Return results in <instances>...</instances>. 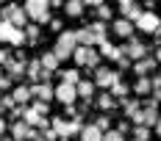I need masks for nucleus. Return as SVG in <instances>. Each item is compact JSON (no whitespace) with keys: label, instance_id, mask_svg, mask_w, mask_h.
Segmentation results:
<instances>
[{"label":"nucleus","instance_id":"nucleus-1","mask_svg":"<svg viewBox=\"0 0 161 141\" xmlns=\"http://www.w3.org/2000/svg\"><path fill=\"white\" fill-rule=\"evenodd\" d=\"M75 47H78V36H75V31H61V33H58V39H56L53 53H56L58 61H67V58H72Z\"/></svg>","mask_w":161,"mask_h":141},{"label":"nucleus","instance_id":"nucleus-2","mask_svg":"<svg viewBox=\"0 0 161 141\" xmlns=\"http://www.w3.org/2000/svg\"><path fill=\"white\" fill-rule=\"evenodd\" d=\"M25 6V14H28V19H33L36 25H47L50 22V3L47 0H22Z\"/></svg>","mask_w":161,"mask_h":141},{"label":"nucleus","instance_id":"nucleus-3","mask_svg":"<svg viewBox=\"0 0 161 141\" xmlns=\"http://www.w3.org/2000/svg\"><path fill=\"white\" fill-rule=\"evenodd\" d=\"M72 58H75L78 66L97 69V64H100V53H97L92 44H78V47H75V53H72Z\"/></svg>","mask_w":161,"mask_h":141},{"label":"nucleus","instance_id":"nucleus-4","mask_svg":"<svg viewBox=\"0 0 161 141\" xmlns=\"http://www.w3.org/2000/svg\"><path fill=\"white\" fill-rule=\"evenodd\" d=\"M0 42H8V44H14V47H22L25 44V31L17 28V25H11L8 19H0Z\"/></svg>","mask_w":161,"mask_h":141},{"label":"nucleus","instance_id":"nucleus-5","mask_svg":"<svg viewBox=\"0 0 161 141\" xmlns=\"http://www.w3.org/2000/svg\"><path fill=\"white\" fill-rule=\"evenodd\" d=\"M0 19H8L11 25H17V28H25V25H28V14H25V8H22V6H17L14 0H8V3L3 6Z\"/></svg>","mask_w":161,"mask_h":141},{"label":"nucleus","instance_id":"nucleus-6","mask_svg":"<svg viewBox=\"0 0 161 141\" xmlns=\"http://www.w3.org/2000/svg\"><path fill=\"white\" fill-rule=\"evenodd\" d=\"M136 28L142 33H153V36H161V19L158 14H153V11H142V17L133 22Z\"/></svg>","mask_w":161,"mask_h":141},{"label":"nucleus","instance_id":"nucleus-7","mask_svg":"<svg viewBox=\"0 0 161 141\" xmlns=\"http://www.w3.org/2000/svg\"><path fill=\"white\" fill-rule=\"evenodd\" d=\"M80 119H72V122H67V119H53V130L58 133V138H69V136H78L80 133Z\"/></svg>","mask_w":161,"mask_h":141},{"label":"nucleus","instance_id":"nucleus-8","mask_svg":"<svg viewBox=\"0 0 161 141\" xmlns=\"http://www.w3.org/2000/svg\"><path fill=\"white\" fill-rule=\"evenodd\" d=\"M119 75H122V72H114V69H106V66H97V69H95V86H100V89L108 91L114 83L119 80Z\"/></svg>","mask_w":161,"mask_h":141},{"label":"nucleus","instance_id":"nucleus-9","mask_svg":"<svg viewBox=\"0 0 161 141\" xmlns=\"http://www.w3.org/2000/svg\"><path fill=\"white\" fill-rule=\"evenodd\" d=\"M122 53L128 55L130 61H139V58H147L150 55V47L145 42H139V39H128V44L122 47Z\"/></svg>","mask_w":161,"mask_h":141},{"label":"nucleus","instance_id":"nucleus-10","mask_svg":"<svg viewBox=\"0 0 161 141\" xmlns=\"http://www.w3.org/2000/svg\"><path fill=\"white\" fill-rule=\"evenodd\" d=\"M53 91H56V100L64 102V105H75V100H78V89L69 86V83H58Z\"/></svg>","mask_w":161,"mask_h":141},{"label":"nucleus","instance_id":"nucleus-11","mask_svg":"<svg viewBox=\"0 0 161 141\" xmlns=\"http://www.w3.org/2000/svg\"><path fill=\"white\" fill-rule=\"evenodd\" d=\"M133 28H136V25H133L130 19H125V17L111 22V33H114V36H119V39H133Z\"/></svg>","mask_w":161,"mask_h":141},{"label":"nucleus","instance_id":"nucleus-12","mask_svg":"<svg viewBox=\"0 0 161 141\" xmlns=\"http://www.w3.org/2000/svg\"><path fill=\"white\" fill-rule=\"evenodd\" d=\"M22 122L25 125H31V127H39V130H45L47 127V116H42L39 111H33L25 105V111H22Z\"/></svg>","mask_w":161,"mask_h":141},{"label":"nucleus","instance_id":"nucleus-13","mask_svg":"<svg viewBox=\"0 0 161 141\" xmlns=\"http://www.w3.org/2000/svg\"><path fill=\"white\" fill-rule=\"evenodd\" d=\"M3 66H6V72H8V78H11V80H22L28 61H19V58H8V61L3 64Z\"/></svg>","mask_w":161,"mask_h":141},{"label":"nucleus","instance_id":"nucleus-14","mask_svg":"<svg viewBox=\"0 0 161 141\" xmlns=\"http://www.w3.org/2000/svg\"><path fill=\"white\" fill-rule=\"evenodd\" d=\"M31 94L36 97V100H42V102L56 100V91H53V86H50V83H33V86H31Z\"/></svg>","mask_w":161,"mask_h":141},{"label":"nucleus","instance_id":"nucleus-15","mask_svg":"<svg viewBox=\"0 0 161 141\" xmlns=\"http://www.w3.org/2000/svg\"><path fill=\"white\" fill-rule=\"evenodd\" d=\"M158 64H156V58L153 55H147V58H139V61H133V72L139 75V78H147L153 69H156Z\"/></svg>","mask_w":161,"mask_h":141},{"label":"nucleus","instance_id":"nucleus-16","mask_svg":"<svg viewBox=\"0 0 161 141\" xmlns=\"http://www.w3.org/2000/svg\"><path fill=\"white\" fill-rule=\"evenodd\" d=\"M97 53H100V55H103V58H108V61H119V58H122V55H125V53H122V47H117V44H111V42H108V39H106V42H103V44H100V50H97Z\"/></svg>","mask_w":161,"mask_h":141},{"label":"nucleus","instance_id":"nucleus-17","mask_svg":"<svg viewBox=\"0 0 161 141\" xmlns=\"http://www.w3.org/2000/svg\"><path fill=\"white\" fill-rule=\"evenodd\" d=\"M39 64H42V69H45V72H58V58H56V53H53V50H45V53H42V58H39Z\"/></svg>","mask_w":161,"mask_h":141},{"label":"nucleus","instance_id":"nucleus-18","mask_svg":"<svg viewBox=\"0 0 161 141\" xmlns=\"http://www.w3.org/2000/svg\"><path fill=\"white\" fill-rule=\"evenodd\" d=\"M89 31H92V36H95V44H103V42H106V33H108V25H106L103 19H97V22L89 25Z\"/></svg>","mask_w":161,"mask_h":141},{"label":"nucleus","instance_id":"nucleus-19","mask_svg":"<svg viewBox=\"0 0 161 141\" xmlns=\"http://www.w3.org/2000/svg\"><path fill=\"white\" fill-rule=\"evenodd\" d=\"M78 136H80V141H103V130H97L95 125H83Z\"/></svg>","mask_w":161,"mask_h":141},{"label":"nucleus","instance_id":"nucleus-20","mask_svg":"<svg viewBox=\"0 0 161 141\" xmlns=\"http://www.w3.org/2000/svg\"><path fill=\"white\" fill-rule=\"evenodd\" d=\"M28 130H31V125H25L22 119H17L14 125H11V138L14 141H28Z\"/></svg>","mask_w":161,"mask_h":141},{"label":"nucleus","instance_id":"nucleus-21","mask_svg":"<svg viewBox=\"0 0 161 141\" xmlns=\"http://www.w3.org/2000/svg\"><path fill=\"white\" fill-rule=\"evenodd\" d=\"M25 75H28V80H31V83H42V64H39V58H36V61H28Z\"/></svg>","mask_w":161,"mask_h":141},{"label":"nucleus","instance_id":"nucleus-22","mask_svg":"<svg viewBox=\"0 0 161 141\" xmlns=\"http://www.w3.org/2000/svg\"><path fill=\"white\" fill-rule=\"evenodd\" d=\"M75 89H78V97H83L86 102H92V100H95V89H97L95 83H89V80H80Z\"/></svg>","mask_w":161,"mask_h":141},{"label":"nucleus","instance_id":"nucleus-23","mask_svg":"<svg viewBox=\"0 0 161 141\" xmlns=\"http://www.w3.org/2000/svg\"><path fill=\"white\" fill-rule=\"evenodd\" d=\"M11 97H14L17 105H28V100L33 97V94H31V86H17L14 91H11Z\"/></svg>","mask_w":161,"mask_h":141},{"label":"nucleus","instance_id":"nucleus-24","mask_svg":"<svg viewBox=\"0 0 161 141\" xmlns=\"http://www.w3.org/2000/svg\"><path fill=\"white\" fill-rule=\"evenodd\" d=\"M22 31H25V42L36 44V42H39V36H42V25H36V22H28Z\"/></svg>","mask_w":161,"mask_h":141},{"label":"nucleus","instance_id":"nucleus-25","mask_svg":"<svg viewBox=\"0 0 161 141\" xmlns=\"http://www.w3.org/2000/svg\"><path fill=\"white\" fill-rule=\"evenodd\" d=\"M83 0H64V11H67V17H80L83 14Z\"/></svg>","mask_w":161,"mask_h":141},{"label":"nucleus","instance_id":"nucleus-26","mask_svg":"<svg viewBox=\"0 0 161 141\" xmlns=\"http://www.w3.org/2000/svg\"><path fill=\"white\" fill-rule=\"evenodd\" d=\"M58 78H61V83L78 86V83H80V72H78V69H58Z\"/></svg>","mask_w":161,"mask_h":141},{"label":"nucleus","instance_id":"nucleus-27","mask_svg":"<svg viewBox=\"0 0 161 141\" xmlns=\"http://www.w3.org/2000/svg\"><path fill=\"white\" fill-rule=\"evenodd\" d=\"M108 91H111V97H114V100H125V97L130 94V86H125L122 80H117V83H114Z\"/></svg>","mask_w":161,"mask_h":141},{"label":"nucleus","instance_id":"nucleus-28","mask_svg":"<svg viewBox=\"0 0 161 141\" xmlns=\"http://www.w3.org/2000/svg\"><path fill=\"white\" fill-rule=\"evenodd\" d=\"M114 105H117V100L111 97V91H106V94L97 97V108L100 111H114Z\"/></svg>","mask_w":161,"mask_h":141},{"label":"nucleus","instance_id":"nucleus-29","mask_svg":"<svg viewBox=\"0 0 161 141\" xmlns=\"http://www.w3.org/2000/svg\"><path fill=\"white\" fill-rule=\"evenodd\" d=\"M122 17H125V19H130V22H136V19L142 17V8H139L136 3H130V6H122Z\"/></svg>","mask_w":161,"mask_h":141},{"label":"nucleus","instance_id":"nucleus-30","mask_svg":"<svg viewBox=\"0 0 161 141\" xmlns=\"http://www.w3.org/2000/svg\"><path fill=\"white\" fill-rule=\"evenodd\" d=\"M130 91H133V94H150V91H153V86H150V78H139V80H136V86H133Z\"/></svg>","mask_w":161,"mask_h":141},{"label":"nucleus","instance_id":"nucleus-31","mask_svg":"<svg viewBox=\"0 0 161 141\" xmlns=\"http://www.w3.org/2000/svg\"><path fill=\"white\" fill-rule=\"evenodd\" d=\"M75 36H78V44H92V47H95V36H92V31H89V28L75 31Z\"/></svg>","mask_w":161,"mask_h":141},{"label":"nucleus","instance_id":"nucleus-32","mask_svg":"<svg viewBox=\"0 0 161 141\" xmlns=\"http://www.w3.org/2000/svg\"><path fill=\"white\" fill-rule=\"evenodd\" d=\"M119 102H122V108H125V116H130V113H136V111L142 108V102H139V100H130V97L119 100Z\"/></svg>","mask_w":161,"mask_h":141},{"label":"nucleus","instance_id":"nucleus-33","mask_svg":"<svg viewBox=\"0 0 161 141\" xmlns=\"http://www.w3.org/2000/svg\"><path fill=\"white\" fill-rule=\"evenodd\" d=\"M133 138L150 141V127H145V125H133Z\"/></svg>","mask_w":161,"mask_h":141},{"label":"nucleus","instance_id":"nucleus-34","mask_svg":"<svg viewBox=\"0 0 161 141\" xmlns=\"http://www.w3.org/2000/svg\"><path fill=\"white\" fill-rule=\"evenodd\" d=\"M103 141H125V136H122L119 130H111V127H108V130L103 133Z\"/></svg>","mask_w":161,"mask_h":141},{"label":"nucleus","instance_id":"nucleus-35","mask_svg":"<svg viewBox=\"0 0 161 141\" xmlns=\"http://www.w3.org/2000/svg\"><path fill=\"white\" fill-rule=\"evenodd\" d=\"M14 105H17V102H14V97H11V94H6V97H0V113H3V111H11Z\"/></svg>","mask_w":161,"mask_h":141},{"label":"nucleus","instance_id":"nucleus-36","mask_svg":"<svg viewBox=\"0 0 161 141\" xmlns=\"http://www.w3.org/2000/svg\"><path fill=\"white\" fill-rule=\"evenodd\" d=\"M92 125H95L97 130H103V133H106V130L111 127V119H108V116H97V119H95V122H92Z\"/></svg>","mask_w":161,"mask_h":141},{"label":"nucleus","instance_id":"nucleus-37","mask_svg":"<svg viewBox=\"0 0 161 141\" xmlns=\"http://www.w3.org/2000/svg\"><path fill=\"white\" fill-rule=\"evenodd\" d=\"M97 17H100L103 22H106V19H111V6H106V3H103V6H97Z\"/></svg>","mask_w":161,"mask_h":141},{"label":"nucleus","instance_id":"nucleus-38","mask_svg":"<svg viewBox=\"0 0 161 141\" xmlns=\"http://www.w3.org/2000/svg\"><path fill=\"white\" fill-rule=\"evenodd\" d=\"M31 108H33V111H39L42 116H47V111H50V102H42V100H36V102H33Z\"/></svg>","mask_w":161,"mask_h":141},{"label":"nucleus","instance_id":"nucleus-39","mask_svg":"<svg viewBox=\"0 0 161 141\" xmlns=\"http://www.w3.org/2000/svg\"><path fill=\"white\" fill-rule=\"evenodd\" d=\"M56 138H58V133H56V130H47V127L42 130V141H56Z\"/></svg>","mask_w":161,"mask_h":141},{"label":"nucleus","instance_id":"nucleus-40","mask_svg":"<svg viewBox=\"0 0 161 141\" xmlns=\"http://www.w3.org/2000/svg\"><path fill=\"white\" fill-rule=\"evenodd\" d=\"M6 89H11V78L8 75H0V91H6Z\"/></svg>","mask_w":161,"mask_h":141},{"label":"nucleus","instance_id":"nucleus-41","mask_svg":"<svg viewBox=\"0 0 161 141\" xmlns=\"http://www.w3.org/2000/svg\"><path fill=\"white\" fill-rule=\"evenodd\" d=\"M117 64H119V72H122V69H130V58H128V55H122Z\"/></svg>","mask_w":161,"mask_h":141},{"label":"nucleus","instance_id":"nucleus-42","mask_svg":"<svg viewBox=\"0 0 161 141\" xmlns=\"http://www.w3.org/2000/svg\"><path fill=\"white\" fill-rule=\"evenodd\" d=\"M47 25H50V31H56V33H61V19H50Z\"/></svg>","mask_w":161,"mask_h":141},{"label":"nucleus","instance_id":"nucleus-43","mask_svg":"<svg viewBox=\"0 0 161 141\" xmlns=\"http://www.w3.org/2000/svg\"><path fill=\"white\" fill-rule=\"evenodd\" d=\"M150 100H153V102L158 105V102H161V89H153V97H150Z\"/></svg>","mask_w":161,"mask_h":141},{"label":"nucleus","instance_id":"nucleus-44","mask_svg":"<svg viewBox=\"0 0 161 141\" xmlns=\"http://www.w3.org/2000/svg\"><path fill=\"white\" fill-rule=\"evenodd\" d=\"M50 8H64V0H47Z\"/></svg>","mask_w":161,"mask_h":141},{"label":"nucleus","instance_id":"nucleus-45","mask_svg":"<svg viewBox=\"0 0 161 141\" xmlns=\"http://www.w3.org/2000/svg\"><path fill=\"white\" fill-rule=\"evenodd\" d=\"M8 58H11V55H8V50H0V66L8 61Z\"/></svg>","mask_w":161,"mask_h":141},{"label":"nucleus","instance_id":"nucleus-46","mask_svg":"<svg viewBox=\"0 0 161 141\" xmlns=\"http://www.w3.org/2000/svg\"><path fill=\"white\" fill-rule=\"evenodd\" d=\"M117 130H119V133L125 136V133H128V130H130V125H128V122H119V127H117Z\"/></svg>","mask_w":161,"mask_h":141},{"label":"nucleus","instance_id":"nucleus-47","mask_svg":"<svg viewBox=\"0 0 161 141\" xmlns=\"http://www.w3.org/2000/svg\"><path fill=\"white\" fill-rule=\"evenodd\" d=\"M83 3H86V6H95V8H97V6H103L106 0H83Z\"/></svg>","mask_w":161,"mask_h":141},{"label":"nucleus","instance_id":"nucleus-48","mask_svg":"<svg viewBox=\"0 0 161 141\" xmlns=\"http://www.w3.org/2000/svg\"><path fill=\"white\" fill-rule=\"evenodd\" d=\"M153 58H156V64H161V47H156V53H153Z\"/></svg>","mask_w":161,"mask_h":141},{"label":"nucleus","instance_id":"nucleus-49","mask_svg":"<svg viewBox=\"0 0 161 141\" xmlns=\"http://www.w3.org/2000/svg\"><path fill=\"white\" fill-rule=\"evenodd\" d=\"M3 133H6V119L0 116V136H3Z\"/></svg>","mask_w":161,"mask_h":141},{"label":"nucleus","instance_id":"nucleus-50","mask_svg":"<svg viewBox=\"0 0 161 141\" xmlns=\"http://www.w3.org/2000/svg\"><path fill=\"white\" fill-rule=\"evenodd\" d=\"M156 133L161 136V116H158V122H156Z\"/></svg>","mask_w":161,"mask_h":141},{"label":"nucleus","instance_id":"nucleus-51","mask_svg":"<svg viewBox=\"0 0 161 141\" xmlns=\"http://www.w3.org/2000/svg\"><path fill=\"white\" fill-rule=\"evenodd\" d=\"M130 3H136V0H119V6H130Z\"/></svg>","mask_w":161,"mask_h":141},{"label":"nucleus","instance_id":"nucleus-52","mask_svg":"<svg viewBox=\"0 0 161 141\" xmlns=\"http://www.w3.org/2000/svg\"><path fill=\"white\" fill-rule=\"evenodd\" d=\"M0 141H14V138H3V136H0Z\"/></svg>","mask_w":161,"mask_h":141},{"label":"nucleus","instance_id":"nucleus-53","mask_svg":"<svg viewBox=\"0 0 161 141\" xmlns=\"http://www.w3.org/2000/svg\"><path fill=\"white\" fill-rule=\"evenodd\" d=\"M130 141H139V138H130Z\"/></svg>","mask_w":161,"mask_h":141},{"label":"nucleus","instance_id":"nucleus-54","mask_svg":"<svg viewBox=\"0 0 161 141\" xmlns=\"http://www.w3.org/2000/svg\"><path fill=\"white\" fill-rule=\"evenodd\" d=\"M158 78H161V69H158Z\"/></svg>","mask_w":161,"mask_h":141},{"label":"nucleus","instance_id":"nucleus-55","mask_svg":"<svg viewBox=\"0 0 161 141\" xmlns=\"http://www.w3.org/2000/svg\"><path fill=\"white\" fill-rule=\"evenodd\" d=\"M3 3H8V0H3Z\"/></svg>","mask_w":161,"mask_h":141},{"label":"nucleus","instance_id":"nucleus-56","mask_svg":"<svg viewBox=\"0 0 161 141\" xmlns=\"http://www.w3.org/2000/svg\"><path fill=\"white\" fill-rule=\"evenodd\" d=\"M0 6H3V0H0Z\"/></svg>","mask_w":161,"mask_h":141}]
</instances>
